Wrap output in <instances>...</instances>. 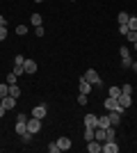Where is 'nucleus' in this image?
Listing matches in <instances>:
<instances>
[{"label": "nucleus", "mask_w": 137, "mask_h": 153, "mask_svg": "<svg viewBox=\"0 0 137 153\" xmlns=\"http://www.w3.org/2000/svg\"><path fill=\"white\" fill-rule=\"evenodd\" d=\"M119 55H121V66H124V69H130V66H133V62H135V59L130 57V51L121 46V51H119Z\"/></svg>", "instance_id": "f257e3e1"}, {"label": "nucleus", "mask_w": 137, "mask_h": 153, "mask_svg": "<svg viewBox=\"0 0 137 153\" xmlns=\"http://www.w3.org/2000/svg\"><path fill=\"white\" fill-rule=\"evenodd\" d=\"M27 133H32V135H37L41 130V119H37V117H27Z\"/></svg>", "instance_id": "f03ea898"}, {"label": "nucleus", "mask_w": 137, "mask_h": 153, "mask_svg": "<svg viewBox=\"0 0 137 153\" xmlns=\"http://www.w3.org/2000/svg\"><path fill=\"white\" fill-rule=\"evenodd\" d=\"M82 78H85L87 82H91L94 87H98V85H101V76H98V71H96V69H87V73H85Z\"/></svg>", "instance_id": "7ed1b4c3"}, {"label": "nucleus", "mask_w": 137, "mask_h": 153, "mask_svg": "<svg viewBox=\"0 0 137 153\" xmlns=\"http://www.w3.org/2000/svg\"><path fill=\"white\" fill-rule=\"evenodd\" d=\"M119 151V144L114 140H105L103 146H101V153H117Z\"/></svg>", "instance_id": "20e7f679"}, {"label": "nucleus", "mask_w": 137, "mask_h": 153, "mask_svg": "<svg viewBox=\"0 0 137 153\" xmlns=\"http://www.w3.org/2000/svg\"><path fill=\"white\" fill-rule=\"evenodd\" d=\"M117 103H119V105H121L124 110H128V108L133 105V96H130V94H119Z\"/></svg>", "instance_id": "39448f33"}, {"label": "nucleus", "mask_w": 137, "mask_h": 153, "mask_svg": "<svg viewBox=\"0 0 137 153\" xmlns=\"http://www.w3.org/2000/svg\"><path fill=\"white\" fill-rule=\"evenodd\" d=\"M101 146H103V142H98V140H89L87 142V151L89 153H101Z\"/></svg>", "instance_id": "423d86ee"}, {"label": "nucleus", "mask_w": 137, "mask_h": 153, "mask_svg": "<svg viewBox=\"0 0 137 153\" xmlns=\"http://www.w3.org/2000/svg\"><path fill=\"white\" fill-rule=\"evenodd\" d=\"M46 114H48V108H46L44 103H39V105L32 110V117H37V119H44Z\"/></svg>", "instance_id": "0eeeda50"}, {"label": "nucleus", "mask_w": 137, "mask_h": 153, "mask_svg": "<svg viewBox=\"0 0 137 153\" xmlns=\"http://www.w3.org/2000/svg\"><path fill=\"white\" fill-rule=\"evenodd\" d=\"M16 101H19V98H14V96H5V98H2V108L5 110H14L16 108Z\"/></svg>", "instance_id": "6e6552de"}, {"label": "nucleus", "mask_w": 137, "mask_h": 153, "mask_svg": "<svg viewBox=\"0 0 137 153\" xmlns=\"http://www.w3.org/2000/svg\"><path fill=\"white\" fill-rule=\"evenodd\" d=\"M57 146H59V151H69V149L73 146V142L69 140V137H59V140H57Z\"/></svg>", "instance_id": "1a4fd4ad"}, {"label": "nucleus", "mask_w": 137, "mask_h": 153, "mask_svg": "<svg viewBox=\"0 0 137 153\" xmlns=\"http://www.w3.org/2000/svg\"><path fill=\"white\" fill-rule=\"evenodd\" d=\"M91 87H94L91 82H87L85 78H80V85H78V91H80V94H89V91H91Z\"/></svg>", "instance_id": "9d476101"}, {"label": "nucleus", "mask_w": 137, "mask_h": 153, "mask_svg": "<svg viewBox=\"0 0 137 153\" xmlns=\"http://www.w3.org/2000/svg\"><path fill=\"white\" fill-rule=\"evenodd\" d=\"M23 66H25V73H30V76H32V73H37V62H34V59H25V64H23Z\"/></svg>", "instance_id": "9b49d317"}, {"label": "nucleus", "mask_w": 137, "mask_h": 153, "mask_svg": "<svg viewBox=\"0 0 137 153\" xmlns=\"http://www.w3.org/2000/svg\"><path fill=\"white\" fill-rule=\"evenodd\" d=\"M110 123L112 126H119V121H121V112H117V110H110Z\"/></svg>", "instance_id": "f8f14e48"}, {"label": "nucleus", "mask_w": 137, "mask_h": 153, "mask_svg": "<svg viewBox=\"0 0 137 153\" xmlns=\"http://www.w3.org/2000/svg\"><path fill=\"white\" fill-rule=\"evenodd\" d=\"M112 123H110V117L107 114H101L98 117V123H96V128H110Z\"/></svg>", "instance_id": "ddd939ff"}, {"label": "nucleus", "mask_w": 137, "mask_h": 153, "mask_svg": "<svg viewBox=\"0 0 137 153\" xmlns=\"http://www.w3.org/2000/svg\"><path fill=\"white\" fill-rule=\"evenodd\" d=\"M105 110H117L119 108V103H117V98H112V96H107V98H105Z\"/></svg>", "instance_id": "4468645a"}, {"label": "nucleus", "mask_w": 137, "mask_h": 153, "mask_svg": "<svg viewBox=\"0 0 137 153\" xmlns=\"http://www.w3.org/2000/svg\"><path fill=\"white\" fill-rule=\"evenodd\" d=\"M27 121H16V126H14V130H16V135H23V133H27V126H25Z\"/></svg>", "instance_id": "2eb2a0df"}, {"label": "nucleus", "mask_w": 137, "mask_h": 153, "mask_svg": "<svg viewBox=\"0 0 137 153\" xmlns=\"http://www.w3.org/2000/svg\"><path fill=\"white\" fill-rule=\"evenodd\" d=\"M96 123H98V114H87V117H85V126L96 128Z\"/></svg>", "instance_id": "dca6fc26"}, {"label": "nucleus", "mask_w": 137, "mask_h": 153, "mask_svg": "<svg viewBox=\"0 0 137 153\" xmlns=\"http://www.w3.org/2000/svg\"><path fill=\"white\" fill-rule=\"evenodd\" d=\"M94 140L105 142V128H96V130H94Z\"/></svg>", "instance_id": "f3484780"}, {"label": "nucleus", "mask_w": 137, "mask_h": 153, "mask_svg": "<svg viewBox=\"0 0 137 153\" xmlns=\"http://www.w3.org/2000/svg\"><path fill=\"white\" fill-rule=\"evenodd\" d=\"M128 19H130V14H126V12H119V16H117L119 25H126V23H128Z\"/></svg>", "instance_id": "a211bd4d"}, {"label": "nucleus", "mask_w": 137, "mask_h": 153, "mask_svg": "<svg viewBox=\"0 0 137 153\" xmlns=\"http://www.w3.org/2000/svg\"><path fill=\"white\" fill-rule=\"evenodd\" d=\"M9 96H14V98H19V96H21V87H19V85H9Z\"/></svg>", "instance_id": "6ab92c4d"}, {"label": "nucleus", "mask_w": 137, "mask_h": 153, "mask_svg": "<svg viewBox=\"0 0 137 153\" xmlns=\"http://www.w3.org/2000/svg\"><path fill=\"white\" fill-rule=\"evenodd\" d=\"M119 94H121V87H117V85L107 89V96H112V98H119Z\"/></svg>", "instance_id": "aec40b11"}, {"label": "nucleus", "mask_w": 137, "mask_h": 153, "mask_svg": "<svg viewBox=\"0 0 137 153\" xmlns=\"http://www.w3.org/2000/svg\"><path fill=\"white\" fill-rule=\"evenodd\" d=\"M94 130H96V128H91V126H85V142L94 140Z\"/></svg>", "instance_id": "412c9836"}, {"label": "nucleus", "mask_w": 137, "mask_h": 153, "mask_svg": "<svg viewBox=\"0 0 137 153\" xmlns=\"http://www.w3.org/2000/svg\"><path fill=\"white\" fill-rule=\"evenodd\" d=\"M5 96H9V85L0 82V98H5Z\"/></svg>", "instance_id": "4be33fe9"}, {"label": "nucleus", "mask_w": 137, "mask_h": 153, "mask_svg": "<svg viewBox=\"0 0 137 153\" xmlns=\"http://www.w3.org/2000/svg\"><path fill=\"white\" fill-rule=\"evenodd\" d=\"M41 21H44V19H41V14H32V16H30V23H32L34 27L41 25Z\"/></svg>", "instance_id": "5701e85b"}, {"label": "nucleus", "mask_w": 137, "mask_h": 153, "mask_svg": "<svg viewBox=\"0 0 137 153\" xmlns=\"http://www.w3.org/2000/svg\"><path fill=\"white\" fill-rule=\"evenodd\" d=\"M114 137H117V130H114V128H105V140H114Z\"/></svg>", "instance_id": "b1692460"}, {"label": "nucleus", "mask_w": 137, "mask_h": 153, "mask_svg": "<svg viewBox=\"0 0 137 153\" xmlns=\"http://www.w3.org/2000/svg\"><path fill=\"white\" fill-rule=\"evenodd\" d=\"M16 80H19V76L12 71V73H7V80H5V82H7V85H16Z\"/></svg>", "instance_id": "393cba45"}, {"label": "nucleus", "mask_w": 137, "mask_h": 153, "mask_svg": "<svg viewBox=\"0 0 137 153\" xmlns=\"http://www.w3.org/2000/svg\"><path fill=\"white\" fill-rule=\"evenodd\" d=\"M128 27L137 32V16H130V19H128Z\"/></svg>", "instance_id": "a878e982"}, {"label": "nucleus", "mask_w": 137, "mask_h": 153, "mask_svg": "<svg viewBox=\"0 0 137 153\" xmlns=\"http://www.w3.org/2000/svg\"><path fill=\"white\" fill-rule=\"evenodd\" d=\"M21 142H23V144H30V142H32V133H23L21 135Z\"/></svg>", "instance_id": "bb28decb"}, {"label": "nucleus", "mask_w": 137, "mask_h": 153, "mask_svg": "<svg viewBox=\"0 0 137 153\" xmlns=\"http://www.w3.org/2000/svg\"><path fill=\"white\" fill-rule=\"evenodd\" d=\"M23 64H25V57H23V55H16V57H14V66H23Z\"/></svg>", "instance_id": "cd10ccee"}, {"label": "nucleus", "mask_w": 137, "mask_h": 153, "mask_svg": "<svg viewBox=\"0 0 137 153\" xmlns=\"http://www.w3.org/2000/svg\"><path fill=\"white\" fill-rule=\"evenodd\" d=\"M121 94H133V85H130V82H126L124 87H121Z\"/></svg>", "instance_id": "c85d7f7f"}, {"label": "nucleus", "mask_w": 137, "mask_h": 153, "mask_svg": "<svg viewBox=\"0 0 137 153\" xmlns=\"http://www.w3.org/2000/svg\"><path fill=\"white\" fill-rule=\"evenodd\" d=\"M48 151H50V153H59V146H57V142H50V144H48Z\"/></svg>", "instance_id": "c756f323"}, {"label": "nucleus", "mask_w": 137, "mask_h": 153, "mask_svg": "<svg viewBox=\"0 0 137 153\" xmlns=\"http://www.w3.org/2000/svg\"><path fill=\"white\" fill-rule=\"evenodd\" d=\"M126 39H128V41H137V32H135V30H128Z\"/></svg>", "instance_id": "7c9ffc66"}, {"label": "nucleus", "mask_w": 137, "mask_h": 153, "mask_svg": "<svg viewBox=\"0 0 137 153\" xmlns=\"http://www.w3.org/2000/svg\"><path fill=\"white\" fill-rule=\"evenodd\" d=\"M16 34H21V37L27 34V25H16Z\"/></svg>", "instance_id": "2f4dec72"}, {"label": "nucleus", "mask_w": 137, "mask_h": 153, "mask_svg": "<svg viewBox=\"0 0 137 153\" xmlns=\"http://www.w3.org/2000/svg\"><path fill=\"white\" fill-rule=\"evenodd\" d=\"M34 34H37V37H44V34H46L44 25H37V27H34Z\"/></svg>", "instance_id": "473e14b6"}, {"label": "nucleus", "mask_w": 137, "mask_h": 153, "mask_svg": "<svg viewBox=\"0 0 137 153\" xmlns=\"http://www.w3.org/2000/svg\"><path fill=\"white\" fill-rule=\"evenodd\" d=\"M7 39V25H0V41Z\"/></svg>", "instance_id": "72a5a7b5"}, {"label": "nucleus", "mask_w": 137, "mask_h": 153, "mask_svg": "<svg viewBox=\"0 0 137 153\" xmlns=\"http://www.w3.org/2000/svg\"><path fill=\"white\" fill-rule=\"evenodd\" d=\"M87 98H89V94H80L78 96V103H80V105H87Z\"/></svg>", "instance_id": "f704fd0d"}, {"label": "nucleus", "mask_w": 137, "mask_h": 153, "mask_svg": "<svg viewBox=\"0 0 137 153\" xmlns=\"http://www.w3.org/2000/svg\"><path fill=\"white\" fill-rule=\"evenodd\" d=\"M128 30H130V27H128V23H126V25H119V34H124V37L128 34Z\"/></svg>", "instance_id": "c9c22d12"}, {"label": "nucleus", "mask_w": 137, "mask_h": 153, "mask_svg": "<svg viewBox=\"0 0 137 153\" xmlns=\"http://www.w3.org/2000/svg\"><path fill=\"white\" fill-rule=\"evenodd\" d=\"M14 73H16V76H23V73H25V66H14Z\"/></svg>", "instance_id": "e433bc0d"}, {"label": "nucleus", "mask_w": 137, "mask_h": 153, "mask_svg": "<svg viewBox=\"0 0 137 153\" xmlns=\"http://www.w3.org/2000/svg\"><path fill=\"white\" fill-rule=\"evenodd\" d=\"M5 112H7V110L2 108V103H0V119H2V117H5Z\"/></svg>", "instance_id": "4c0bfd02"}, {"label": "nucleus", "mask_w": 137, "mask_h": 153, "mask_svg": "<svg viewBox=\"0 0 137 153\" xmlns=\"http://www.w3.org/2000/svg\"><path fill=\"white\" fill-rule=\"evenodd\" d=\"M0 25H7V19L2 16V14H0Z\"/></svg>", "instance_id": "58836bf2"}, {"label": "nucleus", "mask_w": 137, "mask_h": 153, "mask_svg": "<svg viewBox=\"0 0 137 153\" xmlns=\"http://www.w3.org/2000/svg\"><path fill=\"white\" fill-rule=\"evenodd\" d=\"M130 69H133V71L137 73V62H133V66H130Z\"/></svg>", "instance_id": "ea45409f"}, {"label": "nucleus", "mask_w": 137, "mask_h": 153, "mask_svg": "<svg viewBox=\"0 0 137 153\" xmlns=\"http://www.w3.org/2000/svg\"><path fill=\"white\" fill-rule=\"evenodd\" d=\"M133 48H135V51H137V41H133Z\"/></svg>", "instance_id": "a19ab883"}, {"label": "nucleus", "mask_w": 137, "mask_h": 153, "mask_svg": "<svg viewBox=\"0 0 137 153\" xmlns=\"http://www.w3.org/2000/svg\"><path fill=\"white\" fill-rule=\"evenodd\" d=\"M34 2H44V0H34Z\"/></svg>", "instance_id": "79ce46f5"}, {"label": "nucleus", "mask_w": 137, "mask_h": 153, "mask_svg": "<svg viewBox=\"0 0 137 153\" xmlns=\"http://www.w3.org/2000/svg\"><path fill=\"white\" fill-rule=\"evenodd\" d=\"M0 103H2V98H0Z\"/></svg>", "instance_id": "37998d69"}, {"label": "nucleus", "mask_w": 137, "mask_h": 153, "mask_svg": "<svg viewBox=\"0 0 137 153\" xmlns=\"http://www.w3.org/2000/svg\"><path fill=\"white\" fill-rule=\"evenodd\" d=\"M135 149H137V146H135Z\"/></svg>", "instance_id": "c03bdc74"}]
</instances>
